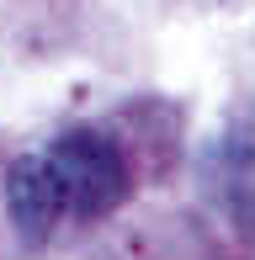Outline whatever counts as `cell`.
I'll list each match as a JSON object with an SVG mask.
<instances>
[{"label":"cell","instance_id":"obj_1","mask_svg":"<svg viewBox=\"0 0 255 260\" xmlns=\"http://www.w3.org/2000/svg\"><path fill=\"white\" fill-rule=\"evenodd\" d=\"M43 159H48L53 181H59L64 212L101 218V212H112V207L122 202V191H128L122 154H117V144H107L101 133H69Z\"/></svg>","mask_w":255,"mask_h":260},{"label":"cell","instance_id":"obj_2","mask_svg":"<svg viewBox=\"0 0 255 260\" xmlns=\"http://www.w3.org/2000/svg\"><path fill=\"white\" fill-rule=\"evenodd\" d=\"M6 207H11V223H16L21 239H48V229L64 218V197H59V181H53L48 159H16L6 175Z\"/></svg>","mask_w":255,"mask_h":260}]
</instances>
